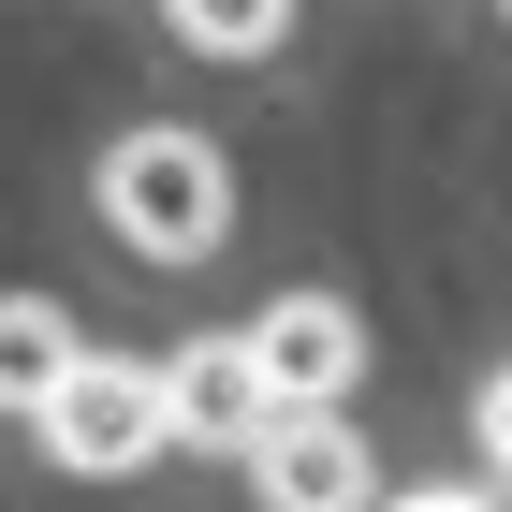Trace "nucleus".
Here are the masks:
<instances>
[{"instance_id":"f03ea898","label":"nucleus","mask_w":512,"mask_h":512,"mask_svg":"<svg viewBox=\"0 0 512 512\" xmlns=\"http://www.w3.org/2000/svg\"><path fill=\"white\" fill-rule=\"evenodd\" d=\"M161 366H118V352H88L74 381L44 395V454H59V469H88V483H118V469H147L161 454Z\"/></svg>"},{"instance_id":"1a4fd4ad","label":"nucleus","mask_w":512,"mask_h":512,"mask_svg":"<svg viewBox=\"0 0 512 512\" xmlns=\"http://www.w3.org/2000/svg\"><path fill=\"white\" fill-rule=\"evenodd\" d=\"M381 512H498V498H469V483H425V498H381Z\"/></svg>"},{"instance_id":"423d86ee","label":"nucleus","mask_w":512,"mask_h":512,"mask_svg":"<svg viewBox=\"0 0 512 512\" xmlns=\"http://www.w3.org/2000/svg\"><path fill=\"white\" fill-rule=\"evenodd\" d=\"M74 366H88L74 322L44 308V293H0V410H30V425H44V395L74 381Z\"/></svg>"},{"instance_id":"7ed1b4c3","label":"nucleus","mask_w":512,"mask_h":512,"mask_svg":"<svg viewBox=\"0 0 512 512\" xmlns=\"http://www.w3.org/2000/svg\"><path fill=\"white\" fill-rule=\"evenodd\" d=\"M249 483H264V512H381V469H366L352 410H278L249 439Z\"/></svg>"},{"instance_id":"0eeeda50","label":"nucleus","mask_w":512,"mask_h":512,"mask_svg":"<svg viewBox=\"0 0 512 512\" xmlns=\"http://www.w3.org/2000/svg\"><path fill=\"white\" fill-rule=\"evenodd\" d=\"M176 44H191V59H278L293 15H278V0H176Z\"/></svg>"},{"instance_id":"6e6552de","label":"nucleus","mask_w":512,"mask_h":512,"mask_svg":"<svg viewBox=\"0 0 512 512\" xmlns=\"http://www.w3.org/2000/svg\"><path fill=\"white\" fill-rule=\"evenodd\" d=\"M483 454H498V483H512V366L483 381Z\"/></svg>"},{"instance_id":"20e7f679","label":"nucleus","mask_w":512,"mask_h":512,"mask_svg":"<svg viewBox=\"0 0 512 512\" xmlns=\"http://www.w3.org/2000/svg\"><path fill=\"white\" fill-rule=\"evenodd\" d=\"M249 366H264L278 410H337V395L366 381V322L337 308V293H278V308L249 322Z\"/></svg>"},{"instance_id":"39448f33","label":"nucleus","mask_w":512,"mask_h":512,"mask_svg":"<svg viewBox=\"0 0 512 512\" xmlns=\"http://www.w3.org/2000/svg\"><path fill=\"white\" fill-rule=\"evenodd\" d=\"M161 425H191V439H264L278 395H264V366H249V337H191V352L161 366Z\"/></svg>"},{"instance_id":"f257e3e1","label":"nucleus","mask_w":512,"mask_h":512,"mask_svg":"<svg viewBox=\"0 0 512 512\" xmlns=\"http://www.w3.org/2000/svg\"><path fill=\"white\" fill-rule=\"evenodd\" d=\"M103 220H118L147 264H205V249L235 235V176H220L205 132H132V147L103 161Z\"/></svg>"}]
</instances>
